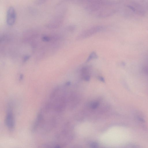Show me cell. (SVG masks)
<instances>
[{"instance_id": "cell-1", "label": "cell", "mask_w": 148, "mask_h": 148, "mask_svg": "<svg viewBox=\"0 0 148 148\" xmlns=\"http://www.w3.org/2000/svg\"><path fill=\"white\" fill-rule=\"evenodd\" d=\"M84 4L86 9L90 14L98 17L110 16L116 11L115 3L111 1H88Z\"/></svg>"}, {"instance_id": "cell-2", "label": "cell", "mask_w": 148, "mask_h": 148, "mask_svg": "<svg viewBox=\"0 0 148 148\" xmlns=\"http://www.w3.org/2000/svg\"><path fill=\"white\" fill-rule=\"evenodd\" d=\"M104 29L101 25H95L87 28L81 32L77 37V39L81 40L89 37L102 31Z\"/></svg>"}, {"instance_id": "cell-3", "label": "cell", "mask_w": 148, "mask_h": 148, "mask_svg": "<svg viewBox=\"0 0 148 148\" xmlns=\"http://www.w3.org/2000/svg\"><path fill=\"white\" fill-rule=\"evenodd\" d=\"M16 15L15 10L12 6L9 7L7 9L6 22L9 25H13L16 21Z\"/></svg>"}, {"instance_id": "cell-4", "label": "cell", "mask_w": 148, "mask_h": 148, "mask_svg": "<svg viewBox=\"0 0 148 148\" xmlns=\"http://www.w3.org/2000/svg\"><path fill=\"white\" fill-rule=\"evenodd\" d=\"M5 122L8 127L12 129L14 125V116L12 110L11 109L8 110L5 118Z\"/></svg>"}, {"instance_id": "cell-5", "label": "cell", "mask_w": 148, "mask_h": 148, "mask_svg": "<svg viewBox=\"0 0 148 148\" xmlns=\"http://www.w3.org/2000/svg\"><path fill=\"white\" fill-rule=\"evenodd\" d=\"M99 104L98 101H93L90 104V107L92 109H95L98 106Z\"/></svg>"}, {"instance_id": "cell-6", "label": "cell", "mask_w": 148, "mask_h": 148, "mask_svg": "<svg viewBox=\"0 0 148 148\" xmlns=\"http://www.w3.org/2000/svg\"><path fill=\"white\" fill-rule=\"evenodd\" d=\"M97 57V54L95 52H93L89 56L88 58L87 61H89L91 59L96 58Z\"/></svg>"}, {"instance_id": "cell-7", "label": "cell", "mask_w": 148, "mask_h": 148, "mask_svg": "<svg viewBox=\"0 0 148 148\" xmlns=\"http://www.w3.org/2000/svg\"><path fill=\"white\" fill-rule=\"evenodd\" d=\"M42 40L44 42H49L51 40L50 38L47 36H45L42 37Z\"/></svg>"}, {"instance_id": "cell-8", "label": "cell", "mask_w": 148, "mask_h": 148, "mask_svg": "<svg viewBox=\"0 0 148 148\" xmlns=\"http://www.w3.org/2000/svg\"><path fill=\"white\" fill-rule=\"evenodd\" d=\"M30 57V55H27L25 56L23 58V62H26V61H27L29 59Z\"/></svg>"}, {"instance_id": "cell-9", "label": "cell", "mask_w": 148, "mask_h": 148, "mask_svg": "<svg viewBox=\"0 0 148 148\" xmlns=\"http://www.w3.org/2000/svg\"><path fill=\"white\" fill-rule=\"evenodd\" d=\"M99 79L101 81L104 82H105L104 79V78L101 77H99Z\"/></svg>"}, {"instance_id": "cell-10", "label": "cell", "mask_w": 148, "mask_h": 148, "mask_svg": "<svg viewBox=\"0 0 148 148\" xmlns=\"http://www.w3.org/2000/svg\"><path fill=\"white\" fill-rule=\"evenodd\" d=\"M92 146L93 148H96L97 145H96L95 143H93L92 145Z\"/></svg>"}, {"instance_id": "cell-11", "label": "cell", "mask_w": 148, "mask_h": 148, "mask_svg": "<svg viewBox=\"0 0 148 148\" xmlns=\"http://www.w3.org/2000/svg\"><path fill=\"white\" fill-rule=\"evenodd\" d=\"M23 75H20V79L21 80V79H22L23 78Z\"/></svg>"}]
</instances>
